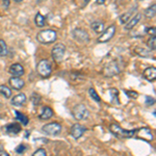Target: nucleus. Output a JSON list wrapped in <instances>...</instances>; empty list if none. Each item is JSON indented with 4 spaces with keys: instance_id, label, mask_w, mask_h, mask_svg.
Here are the masks:
<instances>
[{
    "instance_id": "79ce46f5",
    "label": "nucleus",
    "mask_w": 156,
    "mask_h": 156,
    "mask_svg": "<svg viewBox=\"0 0 156 156\" xmlns=\"http://www.w3.org/2000/svg\"><path fill=\"white\" fill-rule=\"evenodd\" d=\"M90 1V0H84V2H85V3H87V2H89Z\"/></svg>"
},
{
    "instance_id": "2f4dec72",
    "label": "nucleus",
    "mask_w": 156,
    "mask_h": 156,
    "mask_svg": "<svg viewBox=\"0 0 156 156\" xmlns=\"http://www.w3.org/2000/svg\"><path fill=\"white\" fill-rule=\"evenodd\" d=\"M26 150H27V147H26V146H24L23 144L19 145L18 147L16 148V152L18 153V154H23V153H24Z\"/></svg>"
},
{
    "instance_id": "473e14b6",
    "label": "nucleus",
    "mask_w": 156,
    "mask_h": 156,
    "mask_svg": "<svg viewBox=\"0 0 156 156\" xmlns=\"http://www.w3.org/2000/svg\"><path fill=\"white\" fill-rule=\"evenodd\" d=\"M125 94L127 95L128 97L132 98V99H136L137 98V93L136 92H133V90H125Z\"/></svg>"
},
{
    "instance_id": "dca6fc26",
    "label": "nucleus",
    "mask_w": 156,
    "mask_h": 156,
    "mask_svg": "<svg viewBox=\"0 0 156 156\" xmlns=\"http://www.w3.org/2000/svg\"><path fill=\"white\" fill-rule=\"evenodd\" d=\"M25 102H26V96L23 93H20V94L16 95L15 97H12L11 101L12 105H14V106H22Z\"/></svg>"
},
{
    "instance_id": "2eb2a0df",
    "label": "nucleus",
    "mask_w": 156,
    "mask_h": 156,
    "mask_svg": "<svg viewBox=\"0 0 156 156\" xmlns=\"http://www.w3.org/2000/svg\"><path fill=\"white\" fill-rule=\"evenodd\" d=\"M143 75H144V78L146 80H148V81H154L155 78H156V69L154 67H149L147 68V69L145 70L144 73H143Z\"/></svg>"
},
{
    "instance_id": "ea45409f",
    "label": "nucleus",
    "mask_w": 156,
    "mask_h": 156,
    "mask_svg": "<svg viewBox=\"0 0 156 156\" xmlns=\"http://www.w3.org/2000/svg\"><path fill=\"white\" fill-rule=\"evenodd\" d=\"M1 108L2 106H1V104H0V110H1ZM0 118H2V112H0Z\"/></svg>"
},
{
    "instance_id": "58836bf2",
    "label": "nucleus",
    "mask_w": 156,
    "mask_h": 156,
    "mask_svg": "<svg viewBox=\"0 0 156 156\" xmlns=\"http://www.w3.org/2000/svg\"><path fill=\"white\" fill-rule=\"evenodd\" d=\"M3 149H4L3 145H2V144H0V153H1V152H2V151H3Z\"/></svg>"
},
{
    "instance_id": "72a5a7b5",
    "label": "nucleus",
    "mask_w": 156,
    "mask_h": 156,
    "mask_svg": "<svg viewBox=\"0 0 156 156\" xmlns=\"http://www.w3.org/2000/svg\"><path fill=\"white\" fill-rule=\"evenodd\" d=\"M147 32L148 34H150L151 37H155V34H156V29H155V27H148L147 28Z\"/></svg>"
},
{
    "instance_id": "a211bd4d",
    "label": "nucleus",
    "mask_w": 156,
    "mask_h": 156,
    "mask_svg": "<svg viewBox=\"0 0 156 156\" xmlns=\"http://www.w3.org/2000/svg\"><path fill=\"white\" fill-rule=\"evenodd\" d=\"M53 115V110L52 108H50L49 106H45L42 108L41 114L39 115L40 120H48Z\"/></svg>"
},
{
    "instance_id": "c9c22d12",
    "label": "nucleus",
    "mask_w": 156,
    "mask_h": 156,
    "mask_svg": "<svg viewBox=\"0 0 156 156\" xmlns=\"http://www.w3.org/2000/svg\"><path fill=\"white\" fill-rule=\"evenodd\" d=\"M9 3H11V1H9V0H2V5H3L4 9H9Z\"/></svg>"
},
{
    "instance_id": "9b49d317",
    "label": "nucleus",
    "mask_w": 156,
    "mask_h": 156,
    "mask_svg": "<svg viewBox=\"0 0 156 156\" xmlns=\"http://www.w3.org/2000/svg\"><path fill=\"white\" fill-rule=\"evenodd\" d=\"M87 131V128L84 126L80 124H74L73 126L71 127V130H70V134L72 135L75 140H78L83 135V133Z\"/></svg>"
},
{
    "instance_id": "f8f14e48",
    "label": "nucleus",
    "mask_w": 156,
    "mask_h": 156,
    "mask_svg": "<svg viewBox=\"0 0 156 156\" xmlns=\"http://www.w3.org/2000/svg\"><path fill=\"white\" fill-rule=\"evenodd\" d=\"M9 85H11L12 89L16 90H22L24 87V85H25L24 80L21 79L20 77H14V76H12V78H9Z\"/></svg>"
},
{
    "instance_id": "423d86ee",
    "label": "nucleus",
    "mask_w": 156,
    "mask_h": 156,
    "mask_svg": "<svg viewBox=\"0 0 156 156\" xmlns=\"http://www.w3.org/2000/svg\"><path fill=\"white\" fill-rule=\"evenodd\" d=\"M42 130L46 134L49 135H58L62 132V125L56 122H52L49 124H46L42 127Z\"/></svg>"
},
{
    "instance_id": "1a4fd4ad",
    "label": "nucleus",
    "mask_w": 156,
    "mask_h": 156,
    "mask_svg": "<svg viewBox=\"0 0 156 156\" xmlns=\"http://www.w3.org/2000/svg\"><path fill=\"white\" fill-rule=\"evenodd\" d=\"M73 37L76 41L82 43V44H87V43L90 42L89 34L82 28H75L73 30Z\"/></svg>"
},
{
    "instance_id": "a19ab883",
    "label": "nucleus",
    "mask_w": 156,
    "mask_h": 156,
    "mask_svg": "<svg viewBox=\"0 0 156 156\" xmlns=\"http://www.w3.org/2000/svg\"><path fill=\"white\" fill-rule=\"evenodd\" d=\"M22 0H15V2H17V3H19V2H21Z\"/></svg>"
},
{
    "instance_id": "20e7f679",
    "label": "nucleus",
    "mask_w": 156,
    "mask_h": 156,
    "mask_svg": "<svg viewBox=\"0 0 156 156\" xmlns=\"http://www.w3.org/2000/svg\"><path fill=\"white\" fill-rule=\"evenodd\" d=\"M65 53H66V46L64 44H62V43H59V44L54 45L51 52V56L54 59V62H62L65 57Z\"/></svg>"
},
{
    "instance_id": "cd10ccee",
    "label": "nucleus",
    "mask_w": 156,
    "mask_h": 156,
    "mask_svg": "<svg viewBox=\"0 0 156 156\" xmlns=\"http://www.w3.org/2000/svg\"><path fill=\"white\" fill-rule=\"evenodd\" d=\"M147 45L149 47L150 50H155L156 49V39L155 37H151L147 42Z\"/></svg>"
},
{
    "instance_id": "393cba45",
    "label": "nucleus",
    "mask_w": 156,
    "mask_h": 156,
    "mask_svg": "<svg viewBox=\"0 0 156 156\" xmlns=\"http://www.w3.org/2000/svg\"><path fill=\"white\" fill-rule=\"evenodd\" d=\"M7 55V46L3 40H0V56Z\"/></svg>"
},
{
    "instance_id": "4468645a",
    "label": "nucleus",
    "mask_w": 156,
    "mask_h": 156,
    "mask_svg": "<svg viewBox=\"0 0 156 156\" xmlns=\"http://www.w3.org/2000/svg\"><path fill=\"white\" fill-rule=\"evenodd\" d=\"M5 131L6 133L11 135H17L18 133L21 131V125L18 123H12L5 126Z\"/></svg>"
},
{
    "instance_id": "f03ea898",
    "label": "nucleus",
    "mask_w": 156,
    "mask_h": 156,
    "mask_svg": "<svg viewBox=\"0 0 156 156\" xmlns=\"http://www.w3.org/2000/svg\"><path fill=\"white\" fill-rule=\"evenodd\" d=\"M37 71L40 76L43 78H48L52 73V65L48 59H42L37 66Z\"/></svg>"
},
{
    "instance_id": "f257e3e1",
    "label": "nucleus",
    "mask_w": 156,
    "mask_h": 156,
    "mask_svg": "<svg viewBox=\"0 0 156 156\" xmlns=\"http://www.w3.org/2000/svg\"><path fill=\"white\" fill-rule=\"evenodd\" d=\"M37 39L42 44H52L56 41L57 34L53 29H45L37 34Z\"/></svg>"
},
{
    "instance_id": "412c9836",
    "label": "nucleus",
    "mask_w": 156,
    "mask_h": 156,
    "mask_svg": "<svg viewBox=\"0 0 156 156\" xmlns=\"http://www.w3.org/2000/svg\"><path fill=\"white\" fill-rule=\"evenodd\" d=\"M109 94H110V100L112 103L115 104H120V100H119V90L115 89H110L109 90Z\"/></svg>"
},
{
    "instance_id": "c85d7f7f",
    "label": "nucleus",
    "mask_w": 156,
    "mask_h": 156,
    "mask_svg": "<svg viewBox=\"0 0 156 156\" xmlns=\"http://www.w3.org/2000/svg\"><path fill=\"white\" fill-rule=\"evenodd\" d=\"M31 102H32V104H34V106L39 105L40 102H41V97H40V95H37V94H36V93H34V94L31 95Z\"/></svg>"
},
{
    "instance_id": "6e6552de",
    "label": "nucleus",
    "mask_w": 156,
    "mask_h": 156,
    "mask_svg": "<svg viewBox=\"0 0 156 156\" xmlns=\"http://www.w3.org/2000/svg\"><path fill=\"white\" fill-rule=\"evenodd\" d=\"M120 73V68L117 62H110L103 69V74L106 77H112Z\"/></svg>"
},
{
    "instance_id": "7ed1b4c3",
    "label": "nucleus",
    "mask_w": 156,
    "mask_h": 156,
    "mask_svg": "<svg viewBox=\"0 0 156 156\" xmlns=\"http://www.w3.org/2000/svg\"><path fill=\"white\" fill-rule=\"evenodd\" d=\"M109 129L112 134H115V136L120 138H130L134 136V130L127 131V130H124L122 127H120L117 124H112L109 126Z\"/></svg>"
},
{
    "instance_id": "7c9ffc66",
    "label": "nucleus",
    "mask_w": 156,
    "mask_h": 156,
    "mask_svg": "<svg viewBox=\"0 0 156 156\" xmlns=\"http://www.w3.org/2000/svg\"><path fill=\"white\" fill-rule=\"evenodd\" d=\"M32 156H47L46 150L43 149V148H40V149H37L36 152L34 153V155Z\"/></svg>"
},
{
    "instance_id": "bb28decb",
    "label": "nucleus",
    "mask_w": 156,
    "mask_h": 156,
    "mask_svg": "<svg viewBox=\"0 0 156 156\" xmlns=\"http://www.w3.org/2000/svg\"><path fill=\"white\" fill-rule=\"evenodd\" d=\"M89 94L90 95V97H92V99L94 100V101H96V102H100V101H101L99 95L97 94V92L94 89H93V87H90V89L89 90Z\"/></svg>"
},
{
    "instance_id": "f3484780",
    "label": "nucleus",
    "mask_w": 156,
    "mask_h": 156,
    "mask_svg": "<svg viewBox=\"0 0 156 156\" xmlns=\"http://www.w3.org/2000/svg\"><path fill=\"white\" fill-rule=\"evenodd\" d=\"M140 19H142V15H140V14H136L132 19H130L129 21H128L127 23H126V25H125V29H126V30H131L132 28H134L135 25H136L138 22H140Z\"/></svg>"
},
{
    "instance_id": "9d476101",
    "label": "nucleus",
    "mask_w": 156,
    "mask_h": 156,
    "mask_svg": "<svg viewBox=\"0 0 156 156\" xmlns=\"http://www.w3.org/2000/svg\"><path fill=\"white\" fill-rule=\"evenodd\" d=\"M115 34V25H110L109 27H107L105 30H103L102 34L98 37V42L99 43H106L112 39V37Z\"/></svg>"
},
{
    "instance_id": "39448f33",
    "label": "nucleus",
    "mask_w": 156,
    "mask_h": 156,
    "mask_svg": "<svg viewBox=\"0 0 156 156\" xmlns=\"http://www.w3.org/2000/svg\"><path fill=\"white\" fill-rule=\"evenodd\" d=\"M73 117L76 120L84 121L89 118V110L83 104H77L73 108Z\"/></svg>"
},
{
    "instance_id": "ddd939ff",
    "label": "nucleus",
    "mask_w": 156,
    "mask_h": 156,
    "mask_svg": "<svg viewBox=\"0 0 156 156\" xmlns=\"http://www.w3.org/2000/svg\"><path fill=\"white\" fill-rule=\"evenodd\" d=\"M9 72L14 77H21L22 75H24V68L20 64H14L9 67Z\"/></svg>"
},
{
    "instance_id": "c756f323",
    "label": "nucleus",
    "mask_w": 156,
    "mask_h": 156,
    "mask_svg": "<svg viewBox=\"0 0 156 156\" xmlns=\"http://www.w3.org/2000/svg\"><path fill=\"white\" fill-rule=\"evenodd\" d=\"M136 52L138 55L140 56H144V57H149L150 54H149V51H147L146 49H143V48H136Z\"/></svg>"
},
{
    "instance_id": "37998d69",
    "label": "nucleus",
    "mask_w": 156,
    "mask_h": 156,
    "mask_svg": "<svg viewBox=\"0 0 156 156\" xmlns=\"http://www.w3.org/2000/svg\"><path fill=\"white\" fill-rule=\"evenodd\" d=\"M140 1H143V0H140Z\"/></svg>"
},
{
    "instance_id": "aec40b11",
    "label": "nucleus",
    "mask_w": 156,
    "mask_h": 156,
    "mask_svg": "<svg viewBox=\"0 0 156 156\" xmlns=\"http://www.w3.org/2000/svg\"><path fill=\"white\" fill-rule=\"evenodd\" d=\"M34 23L37 27H43L46 23V19L41 12H37L36 17H34Z\"/></svg>"
},
{
    "instance_id": "e433bc0d",
    "label": "nucleus",
    "mask_w": 156,
    "mask_h": 156,
    "mask_svg": "<svg viewBox=\"0 0 156 156\" xmlns=\"http://www.w3.org/2000/svg\"><path fill=\"white\" fill-rule=\"evenodd\" d=\"M0 156H9V153H6V152H4V151H2V152L0 153Z\"/></svg>"
},
{
    "instance_id": "f704fd0d",
    "label": "nucleus",
    "mask_w": 156,
    "mask_h": 156,
    "mask_svg": "<svg viewBox=\"0 0 156 156\" xmlns=\"http://www.w3.org/2000/svg\"><path fill=\"white\" fill-rule=\"evenodd\" d=\"M146 103H147V105H154L155 100L153 99L152 97L147 96V97H146Z\"/></svg>"
},
{
    "instance_id": "4c0bfd02",
    "label": "nucleus",
    "mask_w": 156,
    "mask_h": 156,
    "mask_svg": "<svg viewBox=\"0 0 156 156\" xmlns=\"http://www.w3.org/2000/svg\"><path fill=\"white\" fill-rule=\"evenodd\" d=\"M96 2H97L98 4H103V3L105 2V0H97Z\"/></svg>"
},
{
    "instance_id": "5701e85b",
    "label": "nucleus",
    "mask_w": 156,
    "mask_h": 156,
    "mask_svg": "<svg viewBox=\"0 0 156 156\" xmlns=\"http://www.w3.org/2000/svg\"><path fill=\"white\" fill-rule=\"evenodd\" d=\"M156 14V4H152L145 11V16L147 18H154Z\"/></svg>"
},
{
    "instance_id": "6ab92c4d",
    "label": "nucleus",
    "mask_w": 156,
    "mask_h": 156,
    "mask_svg": "<svg viewBox=\"0 0 156 156\" xmlns=\"http://www.w3.org/2000/svg\"><path fill=\"white\" fill-rule=\"evenodd\" d=\"M90 28L94 30L95 32H97V34H101L104 30V23L99 21V20H96V21L90 23Z\"/></svg>"
},
{
    "instance_id": "4be33fe9",
    "label": "nucleus",
    "mask_w": 156,
    "mask_h": 156,
    "mask_svg": "<svg viewBox=\"0 0 156 156\" xmlns=\"http://www.w3.org/2000/svg\"><path fill=\"white\" fill-rule=\"evenodd\" d=\"M15 112V115H16V118L19 120V122L21 123L22 125H24V126H26L27 124L29 123V120H28V118L26 117L25 115L23 114H21V112H17V110H14Z\"/></svg>"
},
{
    "instance_id": "a878e982",
    "label": "nucleus",
    "mask_w": 156,
    "mask_h": 156,
    "mask_svg": "<svg viewBox=\"0 0 156 156\" xmlns=\"http://www.w3.org/2000/svg\"><path fill=\"white\" fill-rule=\"evenodd\" d=\"M132 15V11L129 12H125V14H123L122 16L120 17V22L122 24H126L128 21L130 20V17H131Z\"/></svg>"
},
{
    "instance_id": "0eeeda50",
    "label": "nucleus",
    "mask_w": 156,
    "mask_h": 156,
    "mask_svg": "<svg viewBox=\"0 0 156 156\" xmlns=\"http://www.w3.org/2000/svg\"><path fill=\"white\" fill-rule=\"evenodd\" d=\"M136 136L137 138H140V140H147V142H152L153 140V134L151 132V130L147 127H142L138 128V129L134 130V136Z\"/></svg>"
},
{
    "instance_id": "b1692460",
    "label": "nucleus",
    "mask_w": 156,
    "mask_h": 156,
    "mask_svg": "<svg viewBox=\"0 0 156 156\" xmlns=\"http://www.w3.org/2000/svg\"><path fill=\"white\" fill-rule=\"evenodd\" d=\"M0 94L3 95L5 98H11L12 96V90L9 89V87H6V85H0Z\"/></svg>"
}]
</instances>
